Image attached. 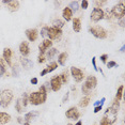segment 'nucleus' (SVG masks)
<instances>
[{"label":"nucleus","mask_w":125,"mask_h":125,"mask_svg":"<svg viewBox=\"0 0 125 125\" xmlns=\"http://www.w3.org/2000/svg\"><path fill=\"white\" fill-rule=\"evenodd\" d=\"M28 99H29V103L31 105H34V106L44 104L47 99V91L45 87L42 86L38 92H32L28 96Z\"/></svg>","instance_id":"obj_1"},{"label":"nucleus","mask_w":125,"mask_h":125,"mask_svg":"<svg viewBox=\"0 0 125 125\" xmlns=\"http://www.w3.org/2000/svg\"><path fill=\"white\" fill-rule=\"evenodd\" d=\"M13 96V92L11 90L0 91V106L2 108H7L12 102Z\"/></svg>","instance_id":"obj_2"},{"label":"nucleus","mask_w":125,"mask_h":125,"mask_svg":"<svg viewBox=\"0 0 125 125\" xmlns=\"http://www.w3.org/2000/svg\"><path fill=\"white\" fill-rule=\"evenodd\" d=\"M112 17H115L118 19H122L125 16V7H124V1H121L119 4L115 5L112 10L110 11Z\"/></svg>","instance_id":"obj_3"},{"label":"nucleus","mask_w":125,"mask_h":125,"mask_svg":"<svg viewBox=\"0 0 125 125\" xmlns=\"http://www.w3.org/2000/svg\"><path fill=\"white\" fill-rule=\"evenodd\" d=\"M89 32L92 34L93 36H95L96 39H106L107 38V31L104 29L103 27L98 26H93V27H90L89 28Z\"/></svg>","instance_id":"obj_4"},{"label":"nucleus","mask_w":125,"mask_h":125,"mask_svg":"<svg viewBox=\"0 0 125 125\" xmlns=\"http://www.w3.org/2000/svg\"><path fill=\"white\" fill-rule=\"evenodd\" d=\"M71 74H72L74 80H75L76 82H80V81L83 80L84 74L80 69H78V67H75V66L71 67Z\"/></svg>","instance_id":"obj_5"},{"label":"nucleus","mask_w":125,"mask_h":125,"mask_svg":"<svg viewBox=\"0 0 125 125\" xmlns=\"http://www.w3.org/2000/svg\"><path fill=\"white\" fill-rule=\"evenodd\" d=\"M104 11L102 10V9H93L92 10V12H91V21H95V22H97L99 21H102V19L104 18Z\"/></svg>","instance_id":"obj_6"},{"label":"nucleus","mask_w":125,"mask_h":125,"mask_svg":"<svg viewBox=\"0 0 125 125\" xmlns=\"http://www.w3.org/2000/svg\"><path fill=\"white\" fill-rule=\"evenodd\" d=\"M83 86L90 91L95 89L96 86H97V79H96L95 76H88L86 81H84V83H83Z\"/></svg>","instance_id":"obj_7"},{"label":"nucleus","mask_w":125,"mask_h":125,"mask_svg":"<svg viewBox=\"0 0 125 125\" xmlns=\"http://www.w3.org/2000/svg\"><path fill=\"white\" fill-rule=\"evenodd\" d=\"M61 35H62V30L61 29H58V28H55V27L48 28V34H47V36L49 38L50 41H52V40L59 39Z\"/></svg>","instance_id":"obj_8"},{"label":"nucleus","mask_w":125,"mask_h":125,"mask_svg":"<svg viewBox=\"0 0 125 125\" xmlns=\"http://www.w3.org/2000/svg\"><path fill=\"white\" fill-rule=\"evenodd\" d=\"M61 87H62V82H61L60 76L56 75L55 77H52V80H50V89L52 91H55V92H58V91L61 89Z\"/></svg>","instance_id":"obj_9"},{"label":"nucleus","mask_w":125,"mask_h":125,"mask_svg":"<svg viewBox=\"0 0 125 125\" xmlns=\"http://www.w3.org/2000/svg\"><path fill=\"white\" fill-rule=\"evenodd\" d=\"M65 115H66V118H69V119L76 120V119H78L79 116H80V113H79V111L77 110L76 107H71L70 109L65 112Z\"/></svg>","instance_id":"obj_10"},{"label":"nucleus","mask_w":125,"mask_h":125,"mask_svg":"<svg viewBox=\"0 0 125 125\" xmlns=\"http://www.w3.org/2000/svg\"><path fill=\"white\" fill-rule=\"evenodd\" d=\"M52 46V42L50 41L49 39H46L43 41V43L39 46V49H40V55H44L45 52H46V50L48 48H50Z\"/></svg>","instance_id":"obj_11"},{"label":"nucleus","mask_w":125,"mask_h":125,"mask_svg":"<svg viewBox=\"0 0 125 125\" xmlns=\"http://www.w3.org/2000/svg\"><path fill=\"white\" fill-rule=\"evenodd\" d=\"M12 55H13V52H12V49L11 48H4L3 49V53H2V57H3V60L4 62H7V64L8 65H12V61H11V58H12Z\"/></svg>","instance_id":"obj_12"},{"label":"nucleus","mask_w":125,"mask_h":125,"mask_svg":"<svg viewBox=\"0 0 125 125\" xmlns=\"http://www.w3.org/2000/svg\"><path fill=\"white\" fill-rule=\"evenodd\" d=\"M19 52H21V55L24 57V58L30 53V48H29V45H28L27 42L24 41L21 43V45H19Z\"/></svg>","instance_id":"obj_13"},{"label":"nucleus","mask_w":125,"mask_h":125,"mask_svg":"<svg viewBox=\"0 0 125 125\" xmlns=\"http://www.w3.org/2000/svg\"><path fill=\"white\" fill-rule=\"evenodd\" d=\"M26 36L28 38L30 42H34L38 40V36H39V33H38V30L36 29H28L26 30Z\"/></svg>","instance_id":"obj_14"},{"label":"nucleus","mask_w":125,"mask_h":125,"mask_svg":"<svg viewBox=\"0 0 125 125\" xmlns=\"http://www.w3.org/2000/svg\"><path fill=\"white\" fill-rule=\"evenodd\" d=\"M57 67H58V63H57V62H52L50 64H48V66L46 69H44L41 72V76H45L48 73H52V71H55L57 69Z\"/></svg>","instance_id":"obj_15"},{"label":"nucleus","mask_w":125,"mask_h":125,"mask_svg":"<svg viewBox=\"0 0 125 125\" xmlns=\"http://www.w3.org/2000/svg\"><path fill=\"white\" fill-rule=\"evenodd\" d=\"M62 16H63V18H64L66 21H72L73 12L71 11V9H70L69 7H66V8H64V9H63V11H62Z\"/></svg>","instance_id":"obj_16"},{"label":"nucleus","mask_w":125,"mask_h":125,"mask_svg":"<svg viewBox=\"0 0 125 125\" xmlns=\"http://www.w3.org/2000/svg\"><path fill=\"white\" fill-rule=\"evenodd\" d=\"M8 8H9V10L11 12H16L18 9H19V1L17 0H12V1H10L9 3H8Z\"/></svg>","instance_id":"obj_17"},{"label":"nucleus","mask_w":125,"mask_h":125,"mask_svg":"<svg viewBox=\"0 0 125 125\" xmlns=\"http://www.w3.org/2000/svg\"><path fill=\"white\" fill-rule=\"evenodd\" d=\"M11 121V115L7 112H0V124H7Z\"/></svg>","instance_id":"obj_18"},{"label":"nucleus","mask_w":125,"mask_h":125,"mask_svg":"<svg viewBox=\"0 0 125 125\" xmlns=\"http://www.w3.org/2000/svg\"><path fill=\"white\" fill-rule=\"evenodd\" d=\"M21 65L26 70H29V69H31V67L33 66V63H32V61H31L30 59H27V58L21 57Z\"/></svg>","instance_id":"obj_19"},{"label":"nucleus","mask_w":125,"mask_h":125,"mask_svg":"<svg viewBox=\"0 0 125 125\" xmlns=\"http://www.w3.org/2000/svg\"><path fill=\"white\" fill-rule=\"evenodd\" d=\"M73 30L75 32H79L81 30V21L80 18H73Z\"/></svg>","instance_id":"obj_20"},{"label":"nucleus","mask_w":125,"mask_h":125,"mask_svg":"<svg viewBox=\"0 0 125 125\" xmlns=\"http://www.w3.org/2000/svg\"><path fill=\"white\" fill-rule=\"evenodd\" d=\"M67 57H69L67 52H61L60 55H59V57H58V63L60 65H64L65 63H66Z\"/></svg>","instance_id":"obj_21"},{"label":"nucleus","mask_w":125,"mask_h":125,"mask_svg":"<svg viewBox=\"0 0 125 125\" xmlns=\"http://www.w3.org/2000/svg\"><path fill=\"white\" fill-rule=\"evenodd\" d=\"M38 115H39V113L36 112V111H30V112H28V113H26V115H25V121L29 123V121L33 120V119H34Z\"/></svg>","instance_id":"obj_22"},{"label":"nucleus","mask_w":125,"mask_h":125,"mask_svg":"<svg viewBox=\"0 0 125 125\" xmlns=\"http://www.w3.org/2000/svg\"><path fill=\"white\" fill-rule=\"evenodd\" d=\"M89 104H90V97L89 96H84V97H82L80 99V102H79V106H80L81 108L87 107Z\"/></svg>","instance_id":"obj_23"},{"label":"nucleus","mask_w":125,"mask_h":125,"mask_svg":"<svg viewBox=\"0 0 125 125\" xmlns=\"http://www.w3.org/2000/svg\"><path fill=\"white\" fill-rule=\"evenodd\" d=\"M57 53H58V50H57L56 48H50V49L46 52V58L47 59H52Z\"/></svg>","instance_id":"obj_24"},{"label":"nucleus","mask_w":125,"mask_h":125,"mask_svg":"<svg viewBox=\"0 0 125 125\" xmlns=\"http://www.w3.org/2000/svg\"><path fill=\"white\" fill-rule=\"evenodd\" d=\"M60 79H61L62 83H66V82L69 81V72H67V71H63L62 74L60 75Z\"/></svg>","instance_id":"obj_25"},{"label":"nucleus","mask_w":125,"mask_h":125,"mask_svg":"<svg viewBox=\"0 0 125 125\" xmlns=\"http://www.w3.org/2000/svg\"><path fill=\"white\" fill-rule=\"evenodd\" d=\"M123 90H124V86H120L118 88V91H116V94H115V99L118 101H121L122 96H123Z\"/></svg>","instance_id":"obj_26"},{"label":"nucleus","mask_w":125,"mask_h":125,"mask_svg":"<svg viewBox=\"0 0 125 125\" xmlns=\"http://www.w3.org/2000/svg\"><path fill=\"white\" fill-rule=\"evenodd\" d=\"M69 8L71 9L72 12H76V11H78V9H79V2L78 1H72L70 3Z\"/></svg>","instance_id":"obj_27"},{"label":"nucleus","mask_w":125,"mask_h":125,"mask_svg":"<svg viewBox=\"0 0 125 125\" xmlns=\"http://www.w3.org/2000/svg\"><path fill=\"white\" fill-rule=\"evenodd\" d=\"M15 108H16V110H17L18 113H21L24 111V106H22V104H21V99H17V101H16Z\"/></svg>","instance_id":"obj_28"},{"label":"nucleus","mask_w":125,"mask_h":125,"mask_svg":"<svg viewBox=\"0 0 125 125\" xmlns=\"http://www.w3.org/2000/svg\"><path fill=\"white\" fill-rule=\"evenodd\" d=\"M64 26V21H60V19H57V21H53V27L55 28H58V29H61L62 27Z\"/></svg>","instance_id":"obj_29"},{"label":"nucleus","mask_w":125,"mask_h":125,"mask_svg":"<svg viewBox=\"0 0 125 125\" xmlns=\"http://www.w3.org/2000/svg\"><path fill=\"white\" fill-rule=\"evenodd\" d=\"M28 95L27 93H24L22 94V98H21V104H22V106L24 107H26L27 105H28V103H29V99H28Z\"/></svg>","instance_id":"obj_30"},{"label":"nucleus","mask_w":125,"mask_h":125,"mask_svg":"<svg viewBox=\"0 0 125 125\" xmlns=\"http://www.w3.org/2000/svg\"><path fill=\"white\" fill-rule=\"evenodd\" d=\"M0 70L2 72H4V74L7 73V64H5V62L2 58H0Z\"/></svg>","instance_id":"obj_31"},{"label":"nucleus","mask_w":125,"mask_h":125,"mask_svg":"<svg viewBox=\"0 0 125 125\" xmlns=\"http://www.w3.org/2000/svg\"><path fill=\"white\" fill-rule=\"evenodd\" d=\"M48 28H49V27L45 26V27H43V29L41 30V36H42V38H46V36H47V34H48Z\"/></svg>","instance_id":"obj_32"},{"label":"nucleus","mask_w":125,"mask_h":125,"mask_svg":"<svg viewBox=\"0 0 125 125\" xmlns=\"http://www.w3.org/2000/svg\"><path fill=\"white\" fill-rule=\"evenodd\" d=\"M104 4H106V1L104 0H101V1H95V5H96V9H101V7H103Z\"/></svg>","instance_id":"obj_33"},{"label":"nucleus","mask_w":125,"mask_h":125,"mask_svg":"<svg viewBox=\"0 0 125 125\" xmlns=\"http://www.w3.org/2000/svg\"><path fill=\"white\" fill-rule=\"evenodd\" d=\"M105 102H106V98L103 97L101 101H97L96 103H94V107H96V106H103V105L105 104Z\"/></svg>","instance_id":"obj_34"},{"label":"nucleus","mask_w":125,"mask_h":125,"mask_svg":"<svg viewBox=\"0 0 125 125\" xmlns=\"http://www.w3.org/2000/svg\"><path fill=\"white\" fill-rule=\"evenodd\" d=\"M107 66H108V69H111V67L118 66V64H116V62H115V61H109L107 63Z\"/></svg>","instance_id":"obj_35"},{"label":"nucleus","mask_w":125,"mask_h":125,"mask_svg":"<svg viewBox=\"0 0 125 125\" xmlns=\"http://www.w3.org/2000/svg\"><path fill=\"white\" fill-rule=\"evenodd\" d=\"M101 125H110V123L108 122V120L106 119V116L105 115L102 118V120H101Z\"/></svg>","instance_id":"obj_36"},{"label":"nucleus","mask_w":125,"mask_h":125,"mask_svg":"<svg viewBox=\"0 0 125 125\" xmlns=\"http://www.w3.org/2000/svg\"><path fill=\"white\" fill-rule=\"evenodd\" d=\"M45 57H44V55H39V57H38V62L39 63H44L45 62Z\"/></svg>","instance_id":"obj_37"},{"label":"nucleus","mask_w":125,"mask_h":125,"mask_svg":"<svg viewBox=\"0 0 125 125\" xmlns=\"http://www.w3.org/2000/svg\"><path fill=\"white\" fill-rule=\"evenodd\" d=\"M81 91H82V93H83V94H86V95H89V94H90V92H91V91H90V90H88L87 88L83 86V84H82V87H81Z\"/></svg>","instance_id":"obj_38"},{"label":"nucleus","mask_w":125,"mask_h":125,"mask_svg":"<svg viewBox=\"0 0 125 125\" xmlns=\"http://www.w3.org/2000/svg\"><path fill=\"white\" fill-rule=\"evenodd\" d=\"M88 5H89V2L87 1V0H83V1L81 2V8L83 10H86V9H88Z\"/></svg>","instance_id":"obj_39"},{"label":"nucleus","mask_w":125,"mask_h":125,"mask_svg":"<svg viewBox=\"0 0 125 125\" xmlns=\"http://www.w3.org/2000/svg\"><path fill=\"white\" fill-rule=\"evenodd\" d=\"M107 59H108V55H102L101 56V61L103 62V63H107Z\"/></svg>","instance_id":"obj_40"},{"label":"nucleus","mask_w":125,"mask_h":125,"mask_svg":"<svg viewBox=\"0 0 125 125\" xmlns=\"http://www.w3.org/2000/svg\"><path fill=\"white\" fill-rule=\"evenodd\" d=\"M92 64H93V67H94V70L95 71H98L97 65H96V58H95V57H93V58H92Z\"/></svg>","instance_id":"obj_41"},{"label":"nucleus","mask_w":125,"mask_h":125,"mask_svg":"<svg viewBox=\"0 0 125 125\" xmlns=\"http://www.w3.org/2000/svg\"><path fill=\"white\" fill-rule=\"evenodd\" d=\"M102 108H103V106H96V107H94V113L99 112L102 110Z\"/></svg>","instance_id":"obj_42"},{"label":"nucleus","mask_w":125,"mask_h":125,"mask_svg":"<svg viewBox=\"0 0 125 125\" xmlns=\"http://www.w3.org/2000/svg\"><path fill=\"white\" fill-rule=\"evenodd\" d=\"M13 75L17 76L18 73H17V66H13Z\"/></svg>","instance_id":"obj_43"},{"label":"nucleus","mask_w":125,"mask_h":125,"mask_svg":"<svg viewBox=\"0 0 125 125\" xmlns=\"http://www.w3.org/2000/svg\"><path fill=\"white\" fill-rule=\"evenodd\" d=\"M30 81H31V83H32V84H36V83H38V81H39V80H38V78H35V77H34V78L31 79Z\"/></svg>","instance_id":"obj_44"},{"label":"nucleus","mask_w":125,"mask_h":125,"mask_svg":"<svg viewBox=\"0 0 125 125\" xmlns=\"http://www.w3.org/2000/svg\"><path fill=\"white\" fill-rule=\"evenodd\" d=\"M69 99V93H66V94L64 95V97H63V99H62V103H65V102Z\"/></svg>","instance_id":"obj_45"},{"label":"nucleus","mask_w":125,"mask_h":125,"mask_svg":"<svg viewBox=\"0 0 125 125\" xmlns=\"http://www.w3.org/2000/svg\"><path fill=\"white\" fill-rule=\"evenodd\" d=\"M17 121H18V123H21V124L24 123V120H22L21 116H18V118H17Z\"/></svg>","instance_id":"obj_46"},{"label":"nucleus","mask_w":125,"mask_h":125,"mask_svg":"<svg viewBox=\"0 0 125 125\" xmlns=\"http://www.w3.org/2000/svg\"><path fill=\"white\" fill-rule=\"evenodd\" d=\"M120 26H121L122 28L124 27V18H122V19H121V21H120Z\"/></svg>","instance_id":"obj_47"},{"label":"nucleus","mask_w":125,"mask_h":125,"mask_svg":"<svg viewBox=\"0 0 125 125\" xmlns=\"http://www.w3.org/2000/svg\"><path fill=\"white\" fill-rule=\"evenodd\" d=\"M55 5H56V8H58L59 5H60V2H59V1H55Z\"/></svg>","instance_id":"obj_48"},{"label":"nucleus","mask_w":125,"mask_h":125,"mask_svg":"<svg viewBox=\"0 0 125 125\" xmlns=\"http://www.w3.org/2000/svg\"><path fill=\"white\" fill-rule=\"evenodd\" d=\"M10 2V0H3V1H2V3H5V4H8Z\"/></svg>","instance_id":"obj_49"},{"label":"nucleus","mask_w":125,"mask_h":125,"mask_svg":"<svg viewBox=\"0 0 125 125\" xmlns=\"http://www.w3.org/2000/svg\"><path fill=\"white\" fill-rule=\"evenodd\" d=\"M75 125H82V122H81V121H78V122H77V123H76Z\"/></svg>","instance_id":"obj_50"},{"label":"nucleus","mask_w":125,"mask_h":125,"mask_svg":"<svg viewBox=\"0 0 125 125\" xmlns=\"http://www.w3.org/2000/svg\"><path fill=\"white\" fill-rule=\"evenodd\" d=\"M124 49H125V46H122V48H121L120 52H124Z\"/></svg>","instance_id":"obj_51"},{"label":"nucleus","mask_w":125,"mask_h":125,"mask_svg":"<svg viewBox=\"0 0 125 125\" xmlns=\"http://www.w3.org/2000/svg\"><path fill=\"white\" fill-rule=\"evenodd\" d=\"M24 125H30V124L28 123V122H26V123H24Z\"/></svg>","instance_id":"obj_52"},{"label":"nucleus","mask_w":125,"mask_h":125,"mask_svg":"<svg viewBox=\"0 0 125 125\" xmlns=\"http://www.w3.org/2000/svg\"><path fill=\"white\" fill-rule=\"evenodd\" d=\"M67 125H72V124H67Z\"/></svg>","instance_id":"obj_53"}]
</instances>
